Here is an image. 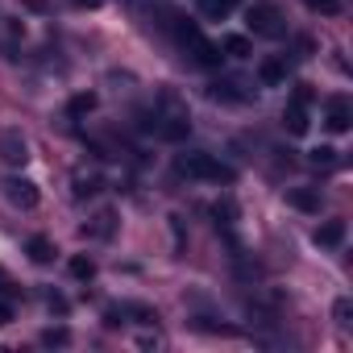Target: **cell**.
I'll return each instance as SVG.
<instances>
[{"instance_id":"1","label":"cell","mask_w":353,"mask_h":353,"mask_svg":"<svg viewBox=\"0 0 353 353\" xmlns=\"http://www.w3.org/2000/svg\"><path fill=\"white\" fill-rule=\"evenodd\" d=\"M179 174H188V179H200V183H233V166L221 162V158L208 154V150L179 154Z\"/></svg>"},{"instance_id":"2","label":"cell","mask_w":353,"mask_h":353,"mask_svg":"<svg viewBox=\"0 0 353 353\" xmlns=\"http://www.w3.org/2000/svg\"><path fill=\"white\" fill-rule=\"evenodd\" d=\"M179 46H183L200 67H221V59H225V54H221V46H216V42H208V38L200 34V26H196V21H183V26H179Z\"/></svg>"},{"instance_id":"3","label":"cell","mask_w":353,"mask_h":353,"mask_svg":"<svg viewBox=\"0 0 353 353\" xmlns=\"http://www.w3.org/2000/svg\"><path fill=\"white\" fill-rule=\"evenodd\" d=\"M283 125H287V133H295V137H303V133L312 129V88H307V83H299V88L291 92V100H287V108H283Z\"/></svg>"},{"instance_id":"4","label":"cell","mask_w":353,"mask_h":353,"mask_svg":"<svg viewBox=\"0 0 353 353\" xmlns=\"http://www.w3.org/2000/svg\"><path fill=\"white\" fill-rule=\"evenodd\" d=\"M245 26L258 38H279L283 34V13H279V5H270V0H254L245 9Z\"/></svg>"},{"instance_id":"5","label":"cell","mask_w":353,"mask_h":353,"mask_svg":"<svg viewBox=\"0 0 353 353\" xmlns=\"http://www.w3.org/2000/svg\"><path fill=\"white\" fill-rule=\"evenodd\" d=\"M0 158L9 166H26L30 162V145L21 137V129H0Z\"/></svg>"},{"instance_id":"6","label":"cell","mask_w":353,"mask_h":353,"mask_svg":"<svg viewBox=\"0 0 353 353\" xmlns=\"http://www.w3.org/2000/svg\"><path fill=\"white\" fill-rule=\"evenodd\" d=\"M5 196H9L17 208H26V212L38 208V200H42V196H38V183H30V179H9V183H5Z\"/></svg>"},{"instance_id":"7","label":"cell","mask_w":353,"mask_h":353,"mask_svg":"<svg viewBox=\"0 0 353 353\" xmlns=\"http://www.w3.org/2000/svg\"><path fill=\"white\" fill-rule=\"evenodd\" d=\"M324 125H328L332 133H345V129L353 125V108H349V100H345V96H336V100H328V112H324Z\"/></svg>"},{"instance_id":"8","label":"cell","mask_w":353,"mask_h":353,"mask_svg":"<svg viewBox=\"0 0 353 353\" xmlns=\"http://www.w3.org/2000/svg\"><path fill=\"white\" fill-rule=\"evenodd\" d=\"M245 83H237V79H221V83H212V100H225V104H250L254 100V92H241Z\"/></svg>"},{"instance_id":"9","label":"cell","mask_w":353,"mask_h":353,"mask_svg":"<svg viewBox=\"0 0 353 353\" xmlns=\"http://www.w3.org/2000/svg\"><path fill=\"white\" fill-rule=\"evenodd\" d=\"M283 79H287L283 59H262V63H258V83H262V88H279Z\"/></svg>"},{"instance_id":"10","label":"cell","mask_w":353,"mask_h":353,"mask_svg":"<svg viewBox=\"0 0 353 353\" xmlns=\"http://www.w3.org/2000/svg\"><path fill=\"white\" fill-rule=\"evenodd\" d=\"M287 204H291V208H299V212H320V192L291 188V192H287Z\"/></svg>"},{"instance_id":"11","label":"cell","mask_w":353,"mask_h":353,"mask_svg":"<svg viewBox=\"0 0 353 353\" xmlns=\"http://www.w3.org/2000/svg\"><path fill=\"white\" fill-rule=\"evenodd\" d=\"M341 241H345V221H328V225H320V229H316V245L336 250Z\"/></svg>"},{"instance_id":"12","label":"cell","mask_w":353,"mask_h":353,"mask_svg":"<svg viewBox=\"0 0 353 353\" xmlns=\"http://www.w3.org/2000/svg\"><path fill=\"white\" fill-rule=\"evenodd\" d=\"M221 54H229V59H245V54H250V38H245V34H229V38L221 42Z\"/></svg>"},{"instance_id":"13","label":"cell","mask_w":353,"mask_h":353,"mask_svg":"<svg viewBox=\"0 0 353 353\" xmlns=\"http://www.w3.org/2000/svg\"><path fill=\"white\" fill-rule=\"evenodd\" d=\"M67 270H71V279H79V283H88V279H96V262H92L88 254H75Z\"/></svg>"},{"instance_id":"14","label":"cell","mask_w":353,"mask_h":353,"mask_svg":"<svg viewBox=\"0 0 353 353\" xmlns=\"http://www.w3.org/2000/svg\"><path fill=\"white\" fill-rule=\"evenodd\" d=\"M200 13H204L208 21H225V17L233 13V5H229V0H200Z\"/></svg>"},{"instance_id":"15","label":"cell","mask_w":353,"mask_h":353,"mask_svg":"<svg viewBox=\"0 0 353 353\" xmlns=\"http://www.w3.org/2000/svg\"><path fill=\"white\" fill-rule=\"evenodd\" d=\"M26 250H30V258H34L38 266H46V262L54 258V245H50L46 237H30V245H26Z\"/></svg>"},{"instance_id":"16","label":"cell","mask_w":353,"mask_h":353,"mask_svg":"<svg viewBox=\"0 0 353 353\" xmlns=\"http://www.w3.org/2000/svg\"><path fill=\"white\" fill-rule=\"evenodd\" d=\"M92 108H96V92H79V96H71V104H67L71 117H88Z\"/></svg>"},{"instance_id":"17","label":"cell","mask_w":353,"mask_h":353,"mask_svg":"<svg viewBox=\"0 0 353 353\" xmlns=\"http://www.w3.org/2000/svg\"><path fill=\"white\" fill-rule=\"evenodd\" d=\"M303 5H307L312 13H324V17H336V13L345 9V0H303Z\"/></svg>"},{"instance_id":"18","label":"cell","mask_w":353,"mask_h":353,"mask_svg":"<svg viewBox=\"0 0 353 353\" xmlns=\"http://www.w3.org/2000/svg\"><path fill=\"white\" fill-rule=\"evenodd\" d=\"M312 166H320V170H328V166H336V150L332 145H320V150H312V158H307Z\"/></svg>"},{"instance_id":"19","label":"cell","mask_w":353,"mask_h":353,"mask_svg":"<svg viewBox=\"0 0 353 353\" xmlns=\"http://www.w3.org/2000/svg\"><path fill=\"white\" fill-rule=\"evenodd\" d=\"M332 316H336V324L345 328V324H349V316H353V303H349V299H336V303H332Z\"/></svg>"},{"instance_id":"20","label":"cell","mask_w":353,"mask_h":353,"mask_svg":"<svg viewBox=\"0 0 353 353\" xmlns=\"http://www.w3.org/2000/svg\"><path fill=\"white\" fill-rule=\"evenodd\" d=\"M67 341H71L67 328H46V332H42V345H67Z\"/></svg>"},{"instance_id":"21","label":"cell","mask_w":353,"mask_h":353,"mask_svg":"<svg viewBox=\"0 0 353 353\" xmlns=\"http://www.w3.org/2000/svg\"><path fill=\"white\" fill-rule=\"evenodd\" d=\"M96 188H100V179H83V174L75 179V196H79V200H83V196H92Z\"/></svg>"},{"instance_id":"22","label":"cell","mask_w":353,"mask_h":353,"mask_svg":"<svg viewBox=\"0 0 353 353\" xmlns=\"http://www.w3.org/2000/svg\"><path fill=\"white\" fill-rule=\"evenodd\" d=\"M233 212H237V208H233L229 200H225V204H216V225H225V229H229V225H233Z\"/></svg>"},{"instance_id":"23","label":"cell","mask_w":353,"mask_h":353,"mask_svg":"<svg viewBox=\"0 0 353 353\" xmlns=\"http://www.w3.org/2000/svg\"><path fill=\"white\" fill-rule=\"evenodd\" d=\"M96 221H100V225H96L92 233H96V237H108V233H112V212H100Z\"/></svg>"},{"instance_id":"24","label":"cell","mask_w":353,"mask_h":353,"mask_svg":"<svg viewBox=\"0 0 353 353\" xmlns=\"http://www.w3.org/2000/svg\"><path fill=\"white\" fill-rule=\"evenodd\" d=\"M9 320H13V307H9V303H0V324H9Z\"/></svg>"},{"instance_id":"25","label":"cell","mask_w":353,"mask_h":353,"mask_svg":"<svg viewBox=\"0 0 353 353\" xmlns=\"http://www.w3.org/2000/svg\"><path fill=\"white\" fill-rule=\"evenodd\" d=\"M75 5H79V9H96V5H100V0H75Z\"/></svg>"},{"instance_id":"26","label":"cell","mask_w":353,"mask_h":353,"mask_svg":"<svg viewBox=\"0 0 353 353\" xmlns=\"http://www.w3.org/2000/svg\"><path fill=\"white\" fill-rule=\"evenodd\" d=\"M0 295H5V274H0Z\"/></svg>"},{"instance_id":"27","label":"cell","mask_w":353,"mask_h":353,"mask_svg":"<svg viewBox=\"0 0 353 353\" xmlns=\"http://www.w3.org/2000/svg\"><path fill=\"white\" fill-rule=\"evenodd\" d=\"M229 5H233V9H237V5H245V0H229Z\"/></svg>"}]
</instances>
